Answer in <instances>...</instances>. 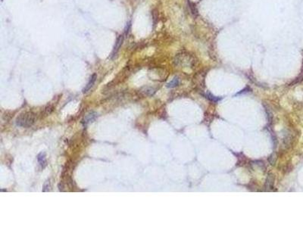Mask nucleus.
I'll list each match as a JSON object with an SVG mask.
<instances>
[{
  "mask_svg": "<svg viewBox=\"0 0 303 227\" xmlns=\"http://www.w3.org/2000/svg\"><path fill=\"white\" fill-rule=\"evenodd\" d=\"M36 121V114L32 111H25L20 114L16 118V125L21 127L28 128L34 125Z\"/></svg>",
  "mask_w": 303,
  "mask_h": 227,
  "instance_id": "obj_1",
  "label": "nucleus"
},
{
  "mask_svg": "<svg viewBox=\"0 0 303 227\" xmlns=\"http://www.w3.org/2000/svg\"><path fill=\"white\" fill-rule=\"evenodd\" d=\"M96 79H97L96 73H93V74L92 75L91 77H90V80H89V82L87 83V84H86V86H85V87L84 88V89H83V93H87L89 90H90V89H91L93 86V85H94V84H95Z\"/></svg>",
  "mask_w": 303,
  "mask_h": 227,
  "instance_id": "obj_2",
  "label": "nucleus"
},
{
  "mask_svg": "<svg viewBox=\"0 0 303 227\" xmlns=\"http://www.w3.org/2000/svg\"><path fill=\"white\" fill-rule=\"evenodd\" d=\"M37 160L39 162V164L40 166V168L44 169L46 167V166L47 165V156H46V154L44 152H40V154L37 155Z\"/></svg>",
  "mask_w": 303,
  "mask_h": 227,
  "instance_id": "obj_3",
  "label": "nucleus"
},
{
  "mask_svg": "<svg viewBox=\"0 0 303 227\" xmlns=\"http://www.w3.org/2000/svg\"><path fill=\"white\" fill-rule=\"evenodd\" d=\"M123 42H124V36L123 35H120V36L118 37L117 40H116L115 45H114L113 51H112V55H115L117 54L118 50H119L121 46V45H122Z\"/></svg>",
  "mask_w": 303,
  "mask_h": 227,
  "instance_id": "obj_4",
  "label": "nucleus"
},
{
  "mask_svg": "<svg viewBox=\"0 0 303 227\" xmlns=\"http://www.w3.org/2000/svg\"><path fill=\"white\" fill-rule=\"evenodd\" d=\"M97 117V114L96 113H90L86 117L84 118V122L85 123H89L93 122V121H95L96 118Z\"/></svg>",
  "mask_w": 303,
  "mask_h": 227,
  "instance_id": "obj_5",
  "label": "nucleus"
},
{
  "mask_svg": "<svg viewBox=\"0 0 303 227\" xmlns=\"http://www.w3.org/2000/svg\"><path fill=\"white\" fill-rule=\"evenodd\" d=\"M274 177L273 175H271V174H270L268 176H267V182H266V186H267V187H268L270 188V189H271V188L273 187V185H274Z\"/></svg>",
  "mask_w": 303,
  "mask_h": 227,
  "instance_id": "obj_6",
  "label": "nucleus"
},
{
  "mask_svg": "<svg viewBox=\"0 0 303 227\" xmlns=\"http://www.w3.org/2000/svg\"><path fill=\"white\" fill-rule=\"evenodd\" d=\"M50 187H51L50 182H49V180H47V182L44 183L43 188H42V192H49V190H50Z\"/></svg>",
  "mask_w": 303,
  "mask_h": 227,
  "instance_id": "obj_7",
  "label": "nucleus"
},
{
  "mask_svg": "<svg viewBox=\"0 0 303 227\" xmlns=\"http://www.w3.org/2000/svg\"><path fill=\"white\" fill-rule=\"evenodd\" d=\"M190 8H191V12H192V13H193V14H194V15L196 16L197 14H198V11H197L196 7L195 6V5L192 3L191 5H190Z\"/></svg>",
  "mask_w": 303,
  "mask_h": 227,
  "instance_id": "obj_8",
  "label": "nucleus"
},
{
  "mask_svg": "<svg viewBox=\"0 0 303 227\" xmlns=\"http://www.w3.org/2000/svg\"><path fill=\"white\" fill-rule=\"evenodd\" d=\"M177 84H178V80H177V78H174L171 82H170L169 84H168V87H174Z\"/></svg>",
  "mask_w": 303,
  "mask_h": 227,
  "instance_id": "obj_9",
  "label": "nucleus"
}]
</instances>
